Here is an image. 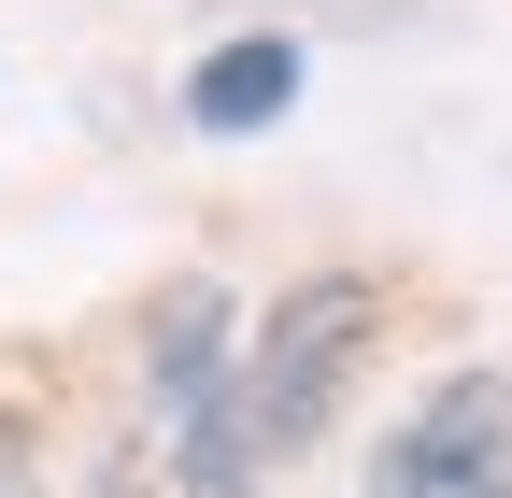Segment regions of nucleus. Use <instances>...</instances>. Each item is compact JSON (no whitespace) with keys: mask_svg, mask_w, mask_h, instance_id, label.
<instances>
[{"mask_svg":"<svg viewBox=\"0 0 512 498\" xmlns=\"http://www.w3.org/2000/svg\"><path fill=\"white\" fill-rule=\"evenodd\" d=\"M370 328H384V285H370V271H313V285H285L271 314H256V342L228 356V399H242V427H256L271 456H299L313 427L342 413V385H356Z\"/></svg>","mask_w":512,"mask_h":498,"instance_id":"nucleus-1","label":"nucleus"},{"mask_svg":"<svg viewBox=\"0 0 512 498\" xmlns=\"http://www.w3.org/2000/svg\"><path fill=\"white\" fill-rule=\"evenodd\" d=\"M498 442H512V370H456V385L413 399L399 442L370 456V498H470Z\"/></svg>","mask_w":512,"mask_h":498,"instance_id":"nucleus-2","label":"nucleus"},{"mask_svg":"<svg viewBox=\"0 0 512 498\" xmlns=\"http://www.w3.org/2000/svg\"><path fill=\"white\" fill-rule=\"evenodd\" d=\"M228 356H242L228 285H171V299H157V328H143V399H157V427H171V413H200V399L228 385Z\"/></svg>","mask_w":512,"mask_h":498,"instance_id":"nucleus-3","label":"nucleus"},{"mask_svg":"<svg viewBox=\"0 0 512 498\" xmlns=\"http://www.w3.org/2000/svg\"><path fill=\"white\" fill-rule=\"evenodd\" d=\"M285 100H299V43H285V29H242V43H214L200 72H185V129L242 143V129H271Z\"/></svg>","mask_w":512,"mask_h":498,"instance_id":"nucleus-4","label":"nucleus"},{"mask_svg":"<svg viewBox=\"0 0 512 498\" xmlns=\"http://www.w3.org/2000/svg\"><path fill=\"white\" fill-rule=\"evenodd\" d=\"M86 498H157V470H143V456H100V484H86Z\"/></svg>","mask_w":512,"mask_h":498,"instance_id":"nucleus-5","label":"nucleus"},{"mask_svg":"<svg viewBox=\"0 0 512 498\" xmlns=\"http://www.w3.org/2000/svg\"><path fill=\"white\" fill-rule=\"evenodd\" d=\"M0 498H29V427L0 413Z\"/></svg>","mask_w":512,"mask_h":498,"instance_id":"nucleus-6","label":"nucleus"},{"mask_svg":"<svg viewBox=\"0 0 512 498\" xmlns=\"http://www.w3.org/2000/svg\"><path fill=\"white\" fill-rule=\"evenodd\" d=\"M470 498H512V442H498V456H484V484H470Z\"/></svg>","mask_w":512,"mask_h":498,"instance_id":"nucleus-7","label":"nucleus"}]
</instances>
